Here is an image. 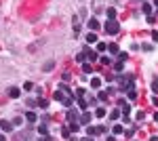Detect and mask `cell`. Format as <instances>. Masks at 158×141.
<instances>
[{
  "label": "cell",
  "instance_id": "cell-1",
  "mask_svg": "<svg viewBox=\"0 0 158 141\" xmlns=\"http://www.w3.org/2000/svg\"><path fill=\"white\" fill-rule=\"evenodd\" d=\"M103 28H106V34H118V32H120V25L116 23V21H106V25H103Z\"/></svg>",
  "mask_w": 158,
  "mask_h": 141
},
{
  "label": "cell",
  "instance_id": "cell-2",
  "mask_svg": "<svg viewBox=\"0 0 158 141\" xmlns=\"http://www.w3.org/2000/svg\"><path fill=\"white\" fill-rule=\"evenodd\" d=\"M91 118H93V116H91V112H84L82 114V116H80V126H89V124H91Z\"/></svg>",
  "mask_w": 158,
  "mask_h": 141
},
{
  "label": "cell",
  "instance_id": "cell-3",
  "mask_svg": "<svg viewBox=\"0 0 158 141\" xmlns=\"http://www.w3.org/2000/svg\"><path fill=\"white\" fill-rule=\"evenodd\" d=\"M86 25H89V30H91V32H97V30L101 28V25H99V21H97L95 17H91V19H89V23H86Z\"/></svg>",
  "mask_w": 158,
  "mask_h": 141
},
{
  "label": "cell",
  "instance_id": "cell-4",
  "mask_svg": "<svg viewBox=\"0 0 158 141\" xmlns=\"http://www.w3.org/2000/svg\"><path fill=\"white\" fill-rule=\"evenodd\" d=\"M0 131H2V133H11V131H13V124L7 122V120H0Z\"/></svg>",
  "mask_w": 158,
  "mask_h": 141
},
{
  "label": "cell",
  "instance_id": "cell-5",
  "mask_svg": "<svg viewBox=\"0 0 158 141\" xmlns=\"http://www.w3.org/2000/svg\"><path fill=\"white\" fill-rule=\"evenodd\" d=\"M120 112H122V116H129V112H131V105L124 99H120Z\"/></svg>",
  "mask_w": 158,
  "mask_h": 141
},
{
  "label": "cell",
  "instance_id": "cell-6",
  "mask_svg": "<svg viewBox=\"0 0 158 141\" xmlns=\"http://www.w3.org/2000/svg\"><path fill=\"white\" fill-rule=\"evenodd\" d=\"M19 95H21V91L17 89V86H11V89H9V97H11V99H17Z\"/></svg>",
  "mask_w": 158,
  "mask_h": 141
},
{
  "label": "cell",
  "instance_id": "cell-7",
  "mask_svg": "<svg viewBox=\"0 0 158 141\" xmlns=\"http://www.w3.org/2000/svg\"><path fill=\"white\" fill-rule=\"evenodd\" d=\"M68 120H70V122H78V112H76L74 107L68 112Z\"/></svg>",
  "mask_w": 158,
  "mask_h": 141
},
{
  "label": "cell",
  "instance_id": "cell-8",
  "mask_svg": "<svg viewBox=\"0 0 158 141\" xmlns=\"http://www.w3.org/2000/svg\"><path fill=\"white\" fill-rule=\"evenodd\" d=\"M106 48H108V44H106V42H97L95 53H97V55H101V53H106Z\"/></svg>",
  "mask_w": 158,
  "mask_h": 141
},
{
  "label": "cell",
  "instance_id": "cell-9",
  "mask_svg": "<svg viewBox=\"0 0 158 141\" xmlns=\"http://www.w3.org/2000/svg\"><path fill=\"white\" fill-rule=\"evenodd\" d=\"M106 15H108V21H114L116 19V9H108Z\"/></svg>",
  "mask_w": 158,
  "mask_h": 141
},
{
  "label": "cell",
  "instance_id": "cell-10",
  "mask_svg": "<svg viewBox=\"0 0 158 141\" xmlns=\"http://www.w3.org/2000/svg\"><path fill=\"white\" fill-rule=\"evenodd\" d=\"M36 112H25V120H28V122H36Z\"/></svg>",
  "mask_w": 158,
  "mask_h": 141
},
{
  "label": "cell",
  "instance_id": "cell-11",
  "mask_svg": "<svg viewBox=\"0 0 158 141\" xmlns=\"http://www.w3.org/2000/svg\"><path fill=\"white\" fill-rule=\"evenodd\" d=\"M99 86H101V78H93V80H91V89H99Z\"/></svg>",
  "mask_w": 158,
  "mask_h": 141
},
{
  "label": "cell",
  "instance_id": "cell-12",
  "mask_svg": "<svg viewBox=\"0 0 158 141\" xmlns=\"http://www.w3.org/2000/svg\"><path fill=\"white\" fill-rule=\"evenodd\" d=\"M72 103H74V95H70V97H65V99H63V105L65 107H72Z\"/></svg>",
  "mask_w": 158,
  "mask_h": 141
},
{
  "label": "cell",
  "instance_id": "cell-13",
  "mask_svg": "<svg viewBox=\"0 0 158 141\" xmlns=\"http://www.w3.org/2000/svg\"><path fill=\"white\" fill-rule=\"evenodd\" d=\"M112 131H114V135H122L124 126H122V124H114V128H112Z\"/></svg>",
  "mask_w": 158,
  "mask_h": 141
},
{
  "label": "cell",
  "instance_id": "cell-14",
  "mask_svg": "<svg viewBox=\"0 0 158 141\" xmlns=\"http://www.w3.org/2000/svg\"><path fill=\"white\" fill-rule=\"evenodd\" d=\"M99 61L103 63V66H112V59L108 57V55H101V57H99Z\"/></svg>",
  "mask_w": 158,
  "mask_h": 141
},
{
  "label": "cell",
  "instance_id": "cell-15",
  "mask_svg": "<svg viewBox=\"0 0 158 141\" xmlns=\"http://www.w3.org/2000/svg\"><path fill=\"white\" fill-rule=\"evenodd\" d=\"M127 95H129V99H131V101L137 99V91H135V89H129V91H127Z\"/></svg>",
  "mask_w": 158,
  "mask_h": 141
},
{
  "label": "cell",
  "instance_id": "cell-16",
  "mask_svg": "<svg viewBox=\"0 0 158 141\" xmlns=\"http://www.w3.org/2000/svg\"><path fill=\"white\" fill-rule=\"evenodd\" d=\"M68 128H70V133H76V131H80V124L78 122H70Z\"/></svg>",
  "mask_w": 158,
  "mask_h": 141
},
{
  "label": "cell",
  "instance_id": "cell-17",
  "mask_svg": "<svg viewBox=\"0 0 158 141\" xmlns=\"http://www.w3.org/2000/svg\"><path fill=\"white\" fill-rule=\"evenodd\" d=\"M86 42H97V34L95 32H89V34H86Z\"/></svg>",
  "mask_w": 158,
  "mask_h": 141
},
{
  "label": "cell",
  "instance_id": "cell-18",
  "mask_svg": "<svg viewBox=\"0 0 158 141\" xmlns=\"http://www.w3.org/2000/svg\"><path fill=\"white\" fill-rule=\"evenodd\" d=\"M82 72H84V74H91V72H93V66L84 61V63H82Z\"/></svg>",
  "mask_w": 158,
  "mask_h": 141
},
{
  "label": "cell",
  "instance_id": "cell-19",
  "mask_svg": "<svg viewBox=\"0 0 158 141\" xmlns=\"http://www.w3.org/2000/svg\"><path fill=\"white\" fill-rule=\"evenodd\" d=\"M141 11H143L145 15H150V13H152V7H150L148 2H143V4H141Z\"/></svg>",
  "mask_w": 158,
  "mask_h": 141
},
{
  "label": "cell",
  "instance_id": "cell-20",
  "mask_svg": "<svg viewBox=\"0 0 158 141\" xmlns=\"http://www.w3.org/2000/svg\"><path fill=\"white\" fill-rule=\"evenodd\" d=\"M110 118H112V120H118V118H120V110H112L110 112Z\"/></svg>",
  "mask_w": 158,
  "mask_h": 141
},
{
  "label": "cell",
  "instance_id": "cell-21",
  "mask_svg": "<svg viewBox=\"0 0 158 141\" xmlns=\"http://www.w3.org/2000/svg\"><path fill=\"white\" fill-rule=\"evenodd\" d=\"M78 105L82 107V110H86V107H89V103L84 101V97H78Z\"/></svg>",
  "mask_w": 158,
  "mask_h": 141
},
{
  "label": "cell",
  "instance_id": "cell-22",
  "mask_svg": "<svg viewBox=\"0 0 158 141\" xmlns=\"http://www.w3.org/2000/svg\"><path fill=\"white\" fill-rule=\"evenodd\" d=\"M122 66H124V61H116L114 63V70H116V72H122Z\"/></svg>",
  "mask_w": 158,
  "mask_h": 141
},
{
  "label": "cell",
  "instance_id": "cell-23",
  "mask_svg": "<svg viewBox=\"0 0 158 141\" xmlns=\"http://www.w3.org/2000/svg\"><path fill=\"white\" fill-rule=\"evenodd\" d=\"M95 116L97 118H103V116H106V107H99V110L95 112Z\"/></svg>",
  "mask_w": 158,
  "mask_h": 141
},
{
  "label": "cell",
  "instance_id": "cell-24",
  "mask_svg": "<svg viewBox=\"0 0 158 141\" xmlns=\"http://www.w3.org/2000/svg\"><path fill=\"white\" fill-rule=\"evenodd\" d=\"M76 61H78V63H84V61H86V59H84V53H78V55H76Z\"/></svg>",
  "mask_w": 158,
  "mask_h": 141
},
{
  "label": "cell",
  "instance_id": "cell-25",
  "mask_svg": "<svg viewBox=\"0 0 158 141\" xmlns=\"http://www.w3.org/2000/svg\"><path fill=\"white\" fill-rule=\"evenodd\" d=\"M38 133H40V135H46V133H48V128L44 126V124H40V126H38Z\"/></svg>",
  "mask_w": 158,
  "mask_h": 141
},
{
  "label": "cell",
  "instance_id": "cell-26",
  "mask_svg": "<svg viewBox=\"0 0 158 141\" xmlns=\"http://www.w3.org/2000/svg\"><path fill=\"white\" fill-rule=\"evenodd\" d=\"M53 68H55V61H46V63H44V70H46V72H48V70H53Z\"/></svg>",
  "mask_w": 158,
  "mask_h": 141
},
{
  "label": "cell",
  "instance_id": "cell-27",
  "mask_svg": "<svg viewBox=\"0 0 158 141\" xmlns=\"http://www.w3.org/2000/svg\"><path fill=\"white\" fill-rule=\"evenodd\" d=\"M108 48H110V53H114V55H116V53H118V44H114V42H112V44L108 46Z\"/></svg>",
  "mask_w": 158,
  "mask_h": 141
},
{
  "label": "cell",
  "instance_id": "cell-28",
  "mask_svg": "<svg viewBox=\"0 0 158 141\" xmlns=\"http://www.w3.org/2000/svg\"><path fill=\"white\" fill-rule=\"evenodd\" d=\"M129 59V53H120V55H118V61H127Z\"/></svg>",
  "mask_w": 158,
  "mask_h": 141
},
{
  "label": "cell",
  "instance_id": "cell-29",
  "mask_svg": "<svg viewBox=\"0 0 158 141\" xmlns=\"http://www.w3.org/2000/svg\"><path fill=\"white\" fill-rule=\"evenodd\" d=\"M38 105H40V107H42V110H44V107L48 105V101H46V99H40V101H38Z\"/></svg>",
  "mask_w": 158,
  "mask_h": 141
},
{
  "label": "cell",
  "instance_id": "cell-30",
  "mask_svg": "<svg viewBox=\"0 0 158 141\" xmlns=\"http://www.w3.org/2000/svg\"><path fill=\"white\" fill-rule=\"evenodd\" d=\"M152 91H154V93H158V78L152 82Z\"/></svg>",
  "mask_w": 158,
  "mask_h": 141
},
{
  "label": "cell",
  "instance_id": "cell-31",
  "mask_svg": "<svg viewBox=\"0 0 158 141\" xmlns=\"http://www.w3.org/2000/svg\"><path fill=\"white\" fill-rule=\"evenodd\" d=\"M53 97H55V99H57V101H63V99H65V97H63V93H55V95H53Z\"/></svg>",
  "mask_w": 158,
  "mask_h": 141
},
{
  "label": "cell",
  "instance_id": "cell-32",
  "mask_svg": "<svg viewBox=\"0 0 158 141\" xmlns=\"http://www.w3.org/2000/svg\"><path fill=\"white\" fill-rule=\"evenodd\" d=\"M23 89H25V91H32V89H34V84H32V82H25Z\"/></svg>",
  "mask_w": 158,
  "mask_h": 141
},
{
  "label": "cell",
  "instance_id": "cell-33",
  "mask_svg": "<svg viewBox=\"0 0 158 141\" xmlns=\"http://www.w3.org/2000/svg\"><path fill=\"white\" fill-rule=\"evenodd\" d=\"M61 135H63V137H70V128H68V126H65V128H63V131H61Z\"/></svg>",
  "mask_w": 158,
  "mask_h": 141
},
{
  "label": "cell",
  "instance_id": "cell-34",
  "mask_svg": "<svg viewBox=\"0 0 158 141\" xmlns=\"http://www.w3.org/2000/svg\"><path fill=\"white\" fill-rule=\"evenodd\" d=\"M152 40H154V42H158V32H156V30L152 32Z\"/></svg>",
  "mask_w": 158,
  "mask_h": 141
},
{
  "label": "cell",
  "instance_id": "cell-35",
  "mask_svg": "<svg viewBox=\"0 0 158 141\" xmlns=\"http://www.w3.org/2000/svg\"><path fill=\"white\" fill-rule=\"evenodd\" d=\"M97 97H99V101H106V99H108V95H106V93H99Z\"/></svg>",
  "mask_w": 158,
  "mask_h": 141
},
{
  "label": "cell",
  "instance_id": "cell-36",
  "mask_svg": "<svg viewBox=\"0 0 158 141\" xmlns=\"http://www.w3.org/2000/svg\"><path fill=\"white\" fill-rule=\"evenodd\" d=\"M38 141H51V137H46V135H44V137H42V139H38Z\"/></svg>",
  "mask_w": 158,
  "mask_h": 141
},
{
  "label": "cell",
  "instance_id": "cell-37",
  "mask_svg": "<svg viewBox=\"0 0 158 141\" xmlns=\"http://www.w3.org/2000/svg\"><path fill=\"white\" fill-rule=\"evenodd\" d=\"M80 141H95L93 137H84V139H80Z\"/></svg>",
  "mask_w": 158,
  "mask_h": 141
},
{
  "label": "cell",
  "instance_id": "cell-38",
  "mask_svg": "<svg viewBox=\"0 0 158 141\" xmlns=\"http://www.w3.org/2000/svg\"><path fill=\"white\" fill-rule=\"evenodd\" d=\"M106 141H116V137H108Z\"/></svg>",
  "mask_w": 158,
  "mask_h": 141
},
{
  "label": "cell",
  "instance_id": "cell-39",
  "mask_svg": "<svg viewBox=\"0 0 158 141\" xmlns=\"http://www.w3.org/2000/svg\"><path fill=\"white\" fill-rule=\"evenodd\" d=\"M0 141H7V137H4V135H0Z\"/></svg>",
  "mask_w": 158,
  "mask_h": 141
},
{
  "label": "cell",
  "instance_id": "cell-40",
  "mask_svg": "<svg viewBox=\"0 0 158 141\" xmlns=\"http://www.w3.org/2000/svg\"><path fill=\"white\" fill-rule=\"evenodd\" d=\"M154 120H158V112H156V114H154Z\"/></svg>",
  "mask_w": 158,
  "mask_h": 141
},
{
  "label": "cell",
  "instance_id": "cell-41",
  "mask_svg": "<svg viewBox=\"0 0 158 141\" xmlns=\"http://www.w3.org/2000/svg\"><path fill=\"white\" fill-rule=\"evenodd\" d=\"M154 7H158V0H154Z\"/></svg>",
  "mask_w": 158,
  "mask_h": 141
}]
</instances>
